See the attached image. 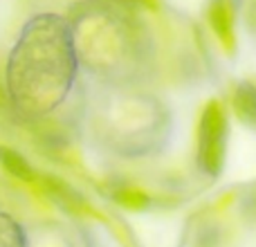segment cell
Listing matches in <instances>:
<instances>
[{
  "mask_svg": "<svg viewBox=\"0 0 256 247\" xmlns=\"http://www.w3.org/2000/svg\"><path fill=\"white\" fill-rule=\"evenodd\" d=\"M110 198L112 202H117L124 209H130V212H146L153 204V198L146 191H142L135 184H126V182H120L117 186H112Z\"/></svg>",
  "mask_w": 256,
  "mask_h": 247,
  "instance_id": "9c48e42d",
  "label": "cell"
},
{
  "mask_svg": "<svg viewBox=\"0 0 256 247\" xmlns=\"http://www.w3.org/2000/svg\"><path fill=\"white\" fill-rule=\"evenodd\" d=\"M0 166H2L4 173H9V176L18 182L32 184V182L38 180V173H36V168L30 164V160H27L20 150L12 148V146L0 144Z\"/></svg>",
  "mask_w": 256,
  "mask_h": 247,
  "instance_id": "ba28073f",
  "label": "cell"
},
{
  "mask_svg": "<svg viewBox=\"0 0 256 247\" xmlns=\"http://www.w3.org/2000/svg\"><path fill=\"white\" fill-rule=\"evenodd\" d=\"M0 104H2V92H0Z\"/></svg>",
  "mask_w": 256,
  "mask_h": 247,
  "instance_id": "7c38bea8",
  "label": "cell"
},
{
  "mask_svg": "<svg viewBox=\"0 0 256 247\" xmlns=\"http://www.w3.org/2000/svg\"><path fill=\"white\" fill-rule=\"evenodd\" d=\"M40 184V191L45 194V198L52 204H56L61 212L66 214H84L86 212V198L63 178L52 176V173H43L36 180Z\"/></svg>",
  "mask_w": 256,
  "mask_h": 247,
  "instance_id": "5b68a950",
  "label": "cell"
},
{
  "mask_svg": "<svg viewBox=\"0 0 256 247\" xmlns=\"http://www.w3.org/2000/svg\"><path fill=\"white\" fill-rule=\"evenodd\" d=\"M207 22L220 48L234 54L238 40H236V14L230 0H212L207 7Z\"/></svg>",
  "mask_w": 256,
  "mask_h": 247,
  "instance_id": "8992f818",
  "label": "cell"
},
{
  "mask_svg": "<svg viewBox=\"0 0 256 247\" xmlns=\"http://www.w3.org/2000/svg\"><path fill=\"white\" fill-rule=\"evenodd\" d=\"M232 112L236 120L250 128H256V84L254 81H238L232 90Z\"/></svg>",
  "mask_w": 256,
  "mask_h": 247,
  "instance_id": "52a82bcc",
  "label": "cell"
},
{
  "mask_svg": "<svg viewBox=\"0 0 256 247\" xmlns=\"http://www.w3.org/2000/svg\"><path fill=\"white\" fill-rule=\"evenodd\" d=\"M164 108L148 94H124L112 104L108 140L126 155H144L162 142Z\"/></svg>",
  "mask_w": 256,
  "mask_h": 247,
  "instance_id": "3957f363",
  "label": "cell"
},
{
  "mask_svg": "<svg viewBox=\"0 0 256 247\" xmlns=\"http://www.w3.org/2000/svg\"><path fill=\"white\" fill-rule=\"evenodd\" d=\"M112 2L128 7V9H155L158 7V0H112Z\"/></svg>",
  "mask_w": 256,
  "mask_h": 247,
  "instance_id": "8fae6325",
  "label": "cell"
},
{
  "mask_svg": "<svg viewBox=\"0 0 256 247\" xmlns=\"http://www.w3.org/2000/svg\"><path fill=\"white\" fill-rule=\"evenodd\" d=\"M70 27L79 63L108 84H135L146 68V36L128 7L112 0H81L72 7Z\"/></svg>",
  "mask_w": 256,
  "mask_h": 247,
  "instance_id": "7a4b0ae2",
  "label": "cell"
},
{
  "mask_svg": "<svg viewBox=\"0 0 256 247\" xmlns=\"http://www.w3.org/2000/svg\"><path fill=\"white\" fill-rule=\"evenodd\" d=\"M230 144V115L220 99H209L202 106L196 130V164L212 180L220 178L227 162Z\"/></svg>",
  "mask_w": 256,
  "mask_h": 247,
  "instance_id": "277c9868",
  "label": "cell"
},
{
  "mask_svg": "<svg viewBox=\"0 0 256 247\" xmlns=\"http://www.w3.org/2000/svg\"><path fill=\"white\" fill-rule=\"evenodd\" d=\"M0 247H30L25 227L4 212H0Z\"/></svg>",
  "mask_w": 256,
  "mask_h": 247,
  "instance_id": "30bf717a",
  "label": "cell"
},
{
  "mask_svg": "<svg viewBox=\"0 0 256 247\" xmlns=\"http://www.w3.org/2000/svg\"><path fill=\"white\" fill-rule=\"evenodd\" d=\"M70 20L36 14L22 25L7 58V92L18 115L43 120L74 88L79 72Z\"/></svg>",
  "mask_w": 256,
  "mask_h": 247,
  "instance_id": "6da1fadb",
  "label": "cell"
},
{
  "mask_svg": "<svg viewBox=\"0 0 256 247\" xmlns=\"http://www.w3.org/2000/svg\"><path fill=\"white\" fill-rule=\"evenodd\" d=\"M254 2H256V0H254ZM254 14H256V12H254ZM254 18H256V16H254ZM254 22H256V20H254Z\"/></svg>",
  "mask_w": 256,
  "mask_h": 247,
  "instance_id": "4fadbf2b",
  "label": "cell"
}]
</instances>
